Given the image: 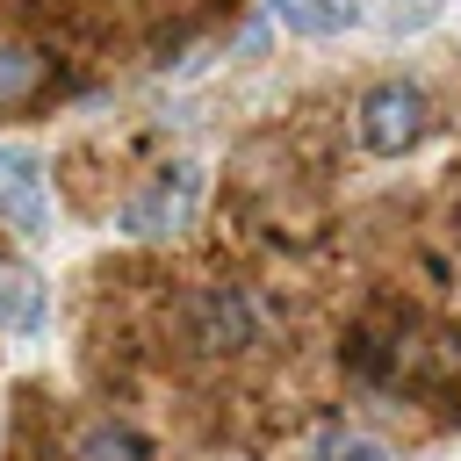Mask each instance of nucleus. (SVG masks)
Instances as JSON below:
<instances>
[{
	"instance_id": "nucleus-1",
	"label": "nucleus",
	"mask_w": 461,
	"mask_h": 461,
	"mask_svg": "<svg viewBox=\"0 0 461 461\" xmlns=\"http://www.w3.org/2000/svg\"><path fill=\"white\" fill-rule=\"evenodd\" d=\"M194 216H202V166L180 158V166H158L115 209V230L122 238H180V230H194Z\"/></svg>"
},
{
	"instance_id": "nucleus-2",
	"label": "nucleus",
	"mask_w": 461,
	"mask_h": 461,
	"mask_svg": "<svg viewBox=\"0 0 461 461\" xmlns=\"http://www.w3.org/2000/svg\"><path fill=\"white\" fill-rule=\"evenodd\" d=\"M252 331H259V317H252L245 288H230V281H202V288L180 295V339H187V353H202V360H230V353L252 346Z\"/></svg>"
},
{
	"instance_id": "nucleus-3",
	"label": "nucleus",
	"mask_w": 461,
	"mask_h": 461,
	"mask_svg": "<svg viewBox=\"0 0 461 461\" xmlns=\"http://www.w3.org/2000/svg\"><path fill=\"white\" fill-rule=\"evenodd\" d=\"M425 130H432V101H425V86H411V79H382V86L360 94V144H367L375 158H403V151H418Z\"/></svg>"
},
{
	"instance_id": "nucleus-4",
	"label": "nucleus",
	"mask_w": 461,
	"mask_h": 461,
	"mask_svg": "<svg viewBox=\"0 0 461 461\" xmlns=\"http://www.w3.org/2000/svg\"><path fill=\"white\" fill-rule=\"evenodd\" d=\"M58 86H65L58 50H50V43H36V36L0 29V115H29V108H43Z\"/></svg>"
},
{
	"instance_id": "nucleus-5",
	"label": "nucleus",
	"mask_w": 461,
	"mask_h": 461,
	"mask_svg": "<svg viewBox=\"0 0 461 461\" xmlns=\"http://www.w3.org/2000/svg\"><path fill=\"white\" fill-rule=\"evenodd\" d=\"M0 230L43 238L50 230V187H43V158L22 144H0Z\"/></svg>"
},
{
	"instance_id": "nucleus-6",
	"label": "nucleus",
	"mask_w": 461,
	"mask_h": 461,
	"mask_svg": "<svg viewBox=\"0 0 461 461\" xmlns=\"http://www.w3.org/2000/svg\"><path fill=\"white\" fill-rule=\"evenodd\" d=\"M65 461H158V454H151V439H144L130 418H115V411H94V418H79V425H72V447H65Z\"/></svg>"
},
{
	"instance_id": "nucleus-7",
	"label": "nucleus",
	"mask_w": 461,
	"mask_h": 461,
	"mask_svg": "<svg viewBox=\"0 0 461 461\" xmlns=\"http://www.w3.org/2000/svg\"><path fill=\"white\" fill-rule=\"evenodd\" d=\"M43 310H50L43 274L22 267V259H0V339H29V331H43Z\"/></svg>"
},
{
	"instance_id": "nucleus-8",
	"label": "nucleus",
	"mask_w": 461,
	"mask_h": 461,
	"mask_svg": "<svg viewBox=\"0 0 461 461\" xmlns=\"http://www.w3.org/2000/svg\"><path fill=\"white\" fill-rule=\"evenodd\" d=\"M267 14L288 29V36H346L360 29V0H267Z\"/></svg>"
},
{
	"instance_id": "nucleus-9",
	"label": "nucleus",
	"mask_w": 461,
	"mask_h": 461,
	"mask_svg": "<svg viewBox=\"0 0 461 461\" xmlns=\"http://www.w3.org/2000/svg\"><path fill=\"white\" fill-rule=\"evenodd\" d=\"M310 461H389V447L375 432H360V425H324L310 439Z\"/></svg>"
},
{
	"instance_id": "nucleus-10",
	"label": "nucleus",
	"mask_w": 461,
	"mask_h": 461,
	"mask_svg": "<svg viewBox=\"0 0 461 461\" xmlns=\"http://www.w3.org/2000/svg\"><path fill=\"white\" fill-rule=\"evenodd\" d=\"M209 461H252V454H209Z\"/></svg>"
}]
</instances>
